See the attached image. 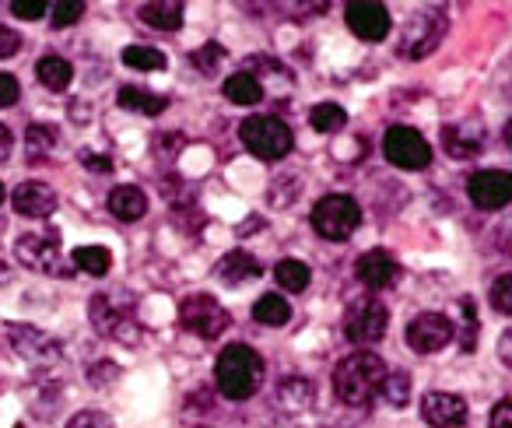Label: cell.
Instances as JSON below:
<instances>
[{"mask_svg": "<svg viewBox=\"0 0 512 428\" xmlns=\"http://www.w3.org/2000/svg\"><path fill=\"white\" fill-rule=\"evenodd\" d=\"M467 193L474 200V207L481 211H502L505 204H512V172L502 169H481L467 179Z\"/></svg>", "mask_w": 512, "mask_h": 428, "instance_id": "cell-11", "label": "cell"}, {"mask_svg": "<svg viewBox=\"0 0 512 428\" xmlns=\"http://www.w3.org/2000/svg\"><path fill=\"white\" fill-rule=\"evenodd\" d=\"M67 428H116V425H113V418L102 411H81L67 421Z\"/></svg>", "mask_w": 512, "mask_h": 428, "instance_id": "cell-35", "label": "cell"}, {"mask_svg": "<svg viewBox=\"0 0 512 428\" xmlns=\"http://www.w3.org/2000/svg\"><path fill=\"white\" fill-rule=\"evenodd\" d=\"M11 148H15V137H11V130L0 123V165L11 158Z\"/></svg>", "mask_w": 512, "mask_h": 428, "instance_id": "cell-42", "label": "cell"}, {"mask_svg": "<svg viewBox=\"0 0 512 428\" xmlns=\"http://www.w3.org/2000/svg\"><path fill=\"white\" fill-rule=\"evenodd\" d=\"M0 200H4V183H0Z\"/></svg>", "mask_w": 512, "mask_h": 428, "instance_id": "cell-44", "label": "cell"}, {"mask_svg": "<svg viewBox=\"0 0 512 428\" xmlns=\"http://www.w3.org/2000/svg\"><path fill=\"white\" fill-rule=\"evenodd\" d=\"M18 50H22V36L15 29H8V25H0V60L15 57Z\"/></svg>", "mask_w": 512, "mask_h": 428, "instance_id": "cell-37", "label": "cell"}, {"mask_svg": "<svg viewBox=\"0 0 512 428\" xmlns=\"http://www.w3.org/2000/svg\"><path fill=\"white\" fill-rule=\"evenodd\" d=\"M225 99L235 102V106H256V102H264V85L249 71H239L225 78Z\"/></svg>", "mask_w": 512, "mask_h": 428, "instance_id": "cell-20", "label": "cell"}, {"mask_svg": "<svg viewBox=\"0 0 512 428\" xmlns=\"http://www.w3.org/2000/svg\"><path fill=\"white\" fill-rule=\"evenodd\" d=\"M502 137H505V144H509V148H512V120H509V123H505V130H502Z\"/></svg>", "mask_w": 512, "mask_h": 428, "instance_id": "cell-43", "label": "cell"}, {"mask_svg": "<svg viewBox=\"0 0 512 428\" xmlns=\"http://www.w3.org/2000/svg\"><path fill=\"white\" fill-rule=\"evenodd\" d=\"M81 15H85V4H81V0H57V4H53V25H57V29H67V25L81 22Z\"/></svg>", "mask_w": 512, "mask_h": 428, "instance_id": "cell-34", "label": "cell"}, {"mask_svg": "<svg viewBox=\"0 0 512 428\" xmlns=\"http://www.w3.org/2000/svg\"><path fill=\"white\" fill-rule=\"evenodd\" d=\"M383 155L390 158L397 169L418 172V169H428V162H432V144L414 127H390L383 137Z\"/></svg>", "mask_w": 512, "mask_h": 428, "instance_id": "cell-7", "label": "cell"}, {"mask_svg": "<svg viewBox=\"0 0 512 428\" xmlns=\"http://www.w3.org/2000/svg\"><path fill=\"white\" fill-rule=\"evenodd\" d=\"M344 22H348V29L355 32L358 39H365V43H383L386 36H390V11L383 8V4H369V0H362V4H348L344 8Z\"/></svg>", "mask_w": 512, "mask_h": 428, "instance_id": "cell-12", "label": "cell"}, {"mask_svg": "<svg viewBox=\"0 0 512 428\" xmlns=\"http://www.w3.org/2000/svg\"><path fill=\"white\" fill-rule=\"evenodd\" d=\"M179 323H183L190 334L204 337V341H214V337H221L228 330V323H232V316H228V309L221 306L214 295H186L183 306H179Z\"/></svg>", "mask_w": 512, "mask_h": 428, "instance_id": "cell-6", "label": "cell"}, {"mask_svg": "<svg viewBox=\"0 0 512 428\" xmlns=\"http://www.w3.org/2000/svg\"><path fill=\"white\" fill-rule=\"evenodd\" d=\"M15 253L25 267H32V271H39V274H53V278H57V274L64 271V253H60L57 232H25V236L18 239Z\"/></svg>", "mask_w": 512, "mask_h": 428, "instance_id": "cell-10", "label": "cell"}, {"mask_svg": "<svg viewBox=\"0 0 512 428\" xmlns=\"http://www.w3.org/2000/svg\"><path fill=\"white\" fill-rule=\"evenodd\" d=\"M18 99H22V88H18V81L11 78V74H0V106L8 109V106H15Z\"/></svg>", "mask_w": 512, "mask_h": 428, "instance_id": "cell-38", "label": "cell"}, {"mask_svg": "<svg viewBox=\"0 0 512 428\" xmlns=\"http://www.w3.org/2000/svg\"><path fill=\"white\" fill-rule=\"evenodd\" d=\"M421 418L432 428H463V421H467V400L446 390H432L421 397Z\"/></svg>", "mask_w": 512, "mask_h": 428, "instance_id": "cell-13", "label": "cell"}, {"mask_svg": "<svg viewBox=\"0 0 512 428\" xmlns=\"http://www.w3.org/2000/svg\"><path fill=\"white\" fill-rule=\"evenodd\" d=\"M379 397H386V404H393V407H407V400H411V376H407L404 369L386 372Z\"/></svg>", "mask_w": 512, "mask_h": 428, "instance_id": "cell-29", "label": "cell"}, {"mask_svg": "<svg viewBox=\"0 0 512 428\" xmlns=\"http://www.w3.org/2000/svg\"><path fill=\"white\" fill-rule=\"evenodd\" d=\"M141 22L158 32H176L183 25V4H169V0H151L141 8Z\"/></svg>", "mask_w": 512, "mask_h": 428, "instance_id": "cell-19", "label": "cell"}, {"mask_svg": "<svg viewBox=\"0 0 512 428\" xmlns=\"http://www.w3.org/2000/svg\"><path fill=\"white\" fill-rule=\"evenodd\" d=\"M74 267L85 274H92V278H106L109 267H113V253L106 250V246H78V250L71 253Z\"/></svg>", "mask_w": 512, "mask_h": 428, "instance_id": "cell-24", "label": "cell"}, {"mask_svg": "<svg viewBox=\"0 0 512 428\" xmlns=\"http://www.w3.org/2000/svg\"><path fill=\"white\" fill-rule=\"evenodd\" d=\"M8 341L32 365H57L64 358V348H60L57 337L32 327V323H8Z\"/></svg>", "mask_w": 512, "mask_h": 428, "instance_id": "cell-8", "label": "cell"}, {"mask_svg": "<svg viewBox=\"0 0 512 428\" xmlns=\"http://www.w3.org/2000/svg\"><path fill=\"white\" fill-rule=\"evenodd\" d=\"M221 57H225V50H221V43H207V46H200L197 53H193V67H197L200 74H207L211 78L214 71H218V64H221Z\"/></svg>", "mask_w": 512, "mask_h": 428, "instance_id": "cell-33", "label": "cell"}, {"mask_svg": "<svg viewBox=\"0 0 512 428\" xmlns=\"http://www.w3.org/2000/svg\"><path fill=\"white\" fill-rule=\"evenodd\" d=\"M260 274H264V267L256 264V257L246 250L225 253L218 264V281H225V285H242V281H253V278H260Z\"/></svg>", "mask_w": 512, "mask_h": 428, "instance_id": "cell-17", "label": "cell"}, {"mask_svg": "<svg viewBox=\"0 0 512 428\" xmlns=\"http://www.w3.org/2000/svg\"><path fill=\"white\" fill-rule=\"evenodd\" d=\"M386 362L376 351H355V355L341 358V365L334 369V393L344 407H372V400L379 397L386 379Z\"/></svg>", "mask_w": 512, "mask_h": 428, "instance_id": "cell-1", "label": "cell"}, {"mask_svg": "<svg viewBox=\"0 0 512 428\" xmlns=\"http://www.w3.org/2000/svg\"><path fill=\"white\" fill-rule=\"evenodd\" d=\"M309 123H313V130H320V134H334V130H341L344 123H348V113H344L337 102H320V106H313V113H309Z\"/></svg>", "mask_w": 512, "mask_h": 428, "instance_id": "cell-28", "label": "cell"}, {"mask_svg": "<svg viewBox=\"0 0 512 428\" xmlns=\"http://www.w3.org/2000/svg\"><path fill=\"white\" fill-rule=\"evenodd\" d=\"M498 362L509 365V369H512V327L505 330L502 337H498Z\"/></svg>", "mask_w": 512, "mask_h": 428, "instance_id": "cell-41", "label": "cell"}, {"mask_svg": "<svg viewBox=\"0 0 512 428\" xmlns=\"http://www.w3.org/2000/svg\"><path fill=\"white\" fill-rule=\"evenodd\" d=\"M214 379H218L221 397L249 400L264 383V358L256 355L249 344H228L214 362Z\"/></svg>", "mask_w": 512, "mask_h": 428, "instance_id": "cell-2", "label": "cell"}, {"mask_svg": "<svg viewBox=\"0 0 512 428\" xmlns=\"http://www.w3.org/2000/svg\"><path fill=\"white\" fill-rule=\"evenodd\" d=\"M120 106H123V109H134V113H144V116H158V113H165L169 99H162V95L148 92V88L123 85V88H120Z\"/></svg>", "mask_w": 512, "mask_h": 428, "instance_id": "cell-22", "label": "cell"}, {"mask_svg": "<svg viewBox=\"0 0 512 428\" xmlns=\"http://www.w3.org/2000/svg\"><path fill=\"white\" fill-rule=\"evenodd\" d=\"M11 15H18L22 22H36V18L46 15V4L43 0H15V4H11Z\"/></svg>", "mask_w": 512, "mask_h": 428, "instance_id": "cell-36", "label": "cell"}, {"mask_svg": "<svg viewBox=\"0 0 512 428\" xmlns=\"http://www.w3.org/2000/svg\"><path fill=\"white\" fill-rule=\"evenodd\" d=\"M488 428H512V400H498V404L491 407Z\"/></svg>", "mask_w": 512, "mask_h": 428, "instance_id": "cell-39", "label": "cell"}, {"mask_svg": "<svg viewBox=\"0 0 512 428\" xmlns=\"http://www.w3.org/2000/svg\"><path fill=\"white\" fill-rule=\"evenodd\" d=\"M81 165H85V169H92V172H109V169H113V158L99 155V151H81Z\"/></svg>", "mask_w": 512, "mask_h": 428, "instance_id": "cell-40", "label": "cell"}, {"mask_svg": "<svg viewBox=\"0 0 512 428\" xmlns=\"http://www.w3.org/2000/svg\"><path fill=\"white\" fill-rule=\"evenodd\" d=\"M404 337H407V344H411V351H418V355H435V351H442L456 337V323L449 320L446 313H418L407 323Z\"/></svg>", "mask_w": 512, "mask_h": 428, "instance_id": "cell-9", "label": "cell"}, {"mask_svg": "<svg viewBox=\"0 0 512 428\" xmlns=\"http://www.w3.org/2000/svg\"><path fill=\"white\" fill-rule=\"evenodd\" d=\"M36 78L43 81L50 92H64V88H71V81H74V67L67 64L64 57H43L36 64Z\"/></svg>", "mask_w": 512, "mask_h": 428, "instance_id": "cell-23", "label": "cell"}, {"mask_svg": "<svg viewBox=\"0 0 512 428\" xmlns=\"http://www.w3.org/2000/svg\"><path fill=\"white\" fill-rule=\"evenodd\" d=\"M11 204H15V211L25 214V218H50V214L57 211V193H53V186L39 183V179H25V183H18V190L11 193Z\"/></svg>", "mask_w": 512, "mask_h": 428, "instance_id": "cell-15", "label": "cell"}, {"mask_svg": "<svg viewBox=\"0 0 512 428\" xmlns=\"http://www.w3.org/2000/svg\"><path fill=\"white\" fill-rule=\"evenodd\" d=\"M362 225V207L348 193H327L313 207V229L327 243H348Z\"/></svg>", "mask_w": 512, "mask_h": 428, "instance_id": "cell-3", "label": "cell"}, {"mask_svg": "<svg viewBox=\"0 0 512 428\" xmlns=\"http://www.w3.org/2000/svg\"><path fill=\"white\" fill-rule=\"evenodd\" d=\"M274 278H278V285L285 288V292H306L309 281H313V274H309V267L302 264V260H278V267H274Z\"/></svg>", "mask_w": 512, "mask_h": 428, "instance_id": "cell-25", "label": "cell"}, {"mask_svg": "<svg viewBox=\"0 0 512 428\" xmlns=\"http://www.w3.org/2000/svg\"><path fill=\"white\" fill-rule=\"evenodd\" d=\"M442 148L453 158H477L481 155V137H467L460 127H442Z\"/></svg>", "mask_w": 512, "mask_h": 428, "instance_id": "cell-26", "label": "cell"}, {"mask_svg": "<svg viewBox=\"0 0 512 428\" xmlns=\"http://www.w3.org/2000/svg\"><path fill=\"white\" fill-rule=\"evenodd\" d=\"M456 306H460V313H463V323H460V348L467 351H474V344H477V309H474V299H467V295H463L460 302H456Z\"/></svg>", "mask_w": 512, "mask_h": 428, "instance_id": "cell-31", "label": "cell"}, {"mask_svg": "<svg viewBox=\"0 0 512 428\" xmlns=\"http://www.w3.org/2000/svg\"><path fill=\"white\" fill-rule=\"evenodd\" d=\"M278 397H281V404H285V407H292V411H302V407H313L316 390L302 376H288L285 383H281Z\"/></svg>", "mask_w": 512, "mask_h": 428, "instance_id": "cell-27", "label": "cell"}, {"mask_svg": "<svg viewBox=\"0 0 512 428\" xmlns=\"http://www.w3.org/2000/svg\"><path fill=\"white\" fill-rule=\"evenodd\" d=\"M239 137L249 148V155L264 158V162H281L295 144L292 127L278 116H246L239 123Z\"/></svg>", "mask_w": 512, "mask_h": 428, "instance_id": "cell-4", "label": "cell"}, {"mask_svg": "<svg viewBox=\"0 0 512 428\" xmlns=\"http://www.w3.org/2000/svg\"><path fill=\"white\" fill-rule=\"evenodd\" d=\"M106 204L120 222H141L148 214V193L141 186H116V190H109Z\"/></svg>", "mask_w": 512, "mask_h": 428, "instance_id": "cell-16", "label": "cell"}, {"mask_svg": "<svg viewBox=\"0 0 512 428\" xmlns=\"http://www.w3.org/2000/svg\"><path fill=\"white\" fill-rule=\"evenodd\" d=\"M123 64L134 67V71H165V53L151 50V46H127Z\"/></svg>", "mask_w": 512, "mask_h": 428, "instance_id": "cell-30", "label": "cell"}, {"mask_svg": "<svg viewBox=\"0 0 512 428\" xmlns=\"http://www.w3.org/2000/svg\"><path fill=\"white\" fill-rule=\"evenodd\" d=\"M386 327H390V309L376 295H362L344 313V337L351 344H358V348H369V344L383 341Z\"/></svg>", "mask_w": 512, "mask_h": 428, "instance_id": "cell-5", "label": "cell"}, {"mask_svg": "<svg viewBox=\"0 0 512 428\" xmlns=\"http://www.w3.org/2000/svg\"><path fill=\"white\" fill-rule=\"evenodd\" d=\"M355 274H358V281H362L365 288H372V292H383V288L397 285L400 267L386 250H369V253H362V257H358Z\"/></svg>", "mask_w": 512, "mask_h": 428, "instance_id": "cell-14", "label": "cell"}, {"mask_svg": "<svg viewBox=\"0 0 512 428\" xmlns=\"http://www.w3.org/2000/svg\"><path fill=\"white\" fill-rule=\"evenodd\" d=\"M60 144V130L53 123H32L25 130V148H29V162H50L53 148Z\"/></svg>", "mask_w": 512, "mask_h": 428, "instance_id": "cell-18", "label": "cell"}, {"mask_svg": "<svg viewBox=\"0 0 512 428\" xmlns=\"http://www.w3.org/2000/svg\"><path fill=\"white\" fill-rule=\"evenodd\" d=\"M488 299H491V309H495V313L512 316V274H502V278L491 285Z\"/></svg>", "mask_w": 512, "mask_h": 428, "instance_id": "cell-32", "label": "cell"}, {"mask_svg": "<svg viewBox=\"0 0 512 428\" xmlns=\"http://www.w3.org/2000/svg\"><path fill=\"white\" fill-rule=\"evenodd\" d=\"M253 320L264 323V327H285V323L292 320V306H288V299L278 292L260 295L253 306Z\"/></svg>", "mask_w": 512, "mask_h": 428, "instance_id": "cell-21", "label": "cell"}]
</instances>
